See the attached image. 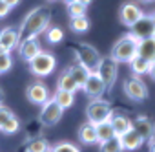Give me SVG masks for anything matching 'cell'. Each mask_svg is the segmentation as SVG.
Here are the masks:
<instances>
[{"label":"cell","instance_id":"1","mask_svg":"<svg viewBox=\"0 0 155 152\" xmlns=\"http://www.w3.org/2000/svg\"><path fill=\"white\" fill-rule=\"evenodd\" d=\"M49 22H51V8L49 6H38V8L31 9L18 28L20 40L37 39L40 33H44L49 28Z\"/></svg>","mask_w":155,"mask_h":152},{"label":"cell","instance_id":"2","mask_svg":"<svg viewBox=\"0 0 155 152\" xmlns=\"http://www.w3.org/2000/svg\"><path fill=\"white\" fill-rule=\"evenodd\" d=\"M71 51H73V57H75L77 64H81L88 71H95L99 62H101V59H102L101 53L97 51V48H93L88 42H73L71 44Z\"/></svg>","mask_w":155,"mask_h":152},{"label":"cell","instance_id":"3","mask_svg":"<svg viewBox=\"0 0 155 152\" xmlns=\"http://www.w3.org/2000/svg\"><path fill=\"white\" fill-rule=\"evenodd\" d=\"M137 48H139V39L133 37L131 33H126L113 44L110 57L117 62H130L137 55Z\"/></svg>","mask_w":155,"mask_h":152},{"label":"cell","instance_id":"4","mask_svg":"<svg viewBox=\"0 0 155 152\" xmlns=\"http://www.w3.org/2000/svg\"><path fill=\"white\" fill-rule=\"evenodd\" d=\"M29 70L33 75H37V77H48V75H51L57 68V59L51 51H40L37 57H33L29 62Z\"/></svg>","mask_w":155,"mask_h":152},{"label":"cell","instance_id":"5","mask_svg":"<svg viewBox=\"0 0 155 152\" xmlns=\"http://www.w3.org/2000/svg\"><path fill=\"white\" fill-rule=\"evenodd\" d=\"M86 116H88V121L90 123H101V121H110L111 116H113V108L108 101L97 97V99H91L86 106Z\"/></svg>","mask_w":155,"mask_h":152},{"label":"cell","instance_id":"6","mask_svg":"<svg viewBox=\"0 0 155 152\" xmlns=\"http://www.w3.org/2000/svg\"><path fill=\"white\" fill-rule=\"evenodd\" d=\"M122 92L126 94L128 99H131L135 103H142V101L148 99V88H146V85L142 83L140 77H137V75H133V73L130 75V77L124 79Z\"/></svg>","mask_w":155,"mask_h":152},{"label":"cell","instance_id":"7","mask_svg":"<svg viewBox=\"0 0 155 152\" xmlns=\"http://www.w3.org/2000/svg\"><path fill=\"white\" fill-rule=\"evenodd\" d=\"M42 108H40V114H38V123L42 125V126H55L60 119H62V114H64V110L55 103V99L53 97H49L44 105H40Z\"/></svg>","mask_w":155,"mask_h":152},{"label":"cell","instance_id":"8","mask_svg":"<svg viewBox=\"0 0 155 152\" xmlns=\"http://www.w3.org/2000/svg\"><path fill=\"white\" fill-rule=\"evenodd\" d=\"M95 71L99 73V77L104 81L106 88L110 90V88L115 85V81H117V73H119V62H117V60H113L111 57H102Z\"/></svg>","mask_w":155,"mask_h":152},{"label":"cell","instance_id":"9","mask_svg":"<svg viewBox=\"0 0 155 152\" xmlns=\"http://www.w3.org/2000/svg\"><path fill=\"white\" fill-rule=\"evenodd\" d=\"M142 17H144V11L137 4H133V2H124L120 6V9H119V19L128 28H131L133 24H137Z\"/></svg>","mask_w":155,"mask_h":152},{"label":"cell","instance_id":"10","mask_svg":"<svg viewBox=\"0 0 155 152\" xmlns=\"http://www.w3.org/2000/svg\"><path fill=\"white\" fill-rule=\"evenodd\" d=\"M82 90H84V94H86L88 97L97 99V97H101L108 88H106L104 81L99 77L97 71H90L88 77H86V83H84V86H82Z\"/></svg>","mask_w":155,"mask_h":152},{"label":"cell","instance_id":"11","mask_svg":"<svg viewBox=\"0 0 155 152\" xmlns=\"http://www.w3.org/2000/svg\"><path fill=\"white\" fill-rule=\"evenodd\" d=\"M17 51H18V57H20L24 62H29L33 57H37V55L42 51V48H40L38 39H24V40L18 42Z\"/></svg>","mask_w":155,"mask_h":152},{"label":"cell","instance_id":"12","mask_svg":"<svg viewBox=\"0 0 155 152\" xmlns=\"http://www.w3.org/2000/svg\"><path fill=\"white\" fill-rule=\"evenodd\" d=\"M26 97H28L29 103H33V105H44V103L49 99V90H48V86H46L44 83L35 81V83H31V85L28 86Z\"/></svg>","mask_w":155,"mask_h":152},{"label":"cell","instance_id":"13","mask_svg":"<svg viewBox=\"0 0 155 152\" xmlns=\"http://www.w3.org/2000/svg\"><path fill=\"white\" fill-rule=\"evenodd\" d=\"M133 130L144 139V141H151L155 139V121H151L150 117L146 116H139L135 121H133Z\"/></svg>","mask_w":155,"mask_h":152},{"label":"cell","instance_id":"14","mask_svg":"<svg viewBox=\"0 0 155 152\" xmlns=\"http://www.w3.org/2000/svg\"><path fill=\"white\" fill-rule=\"evenodd\" d=\"M20 42V33L18 28L15 26H8L4 29H0V48L6 51H13Z\"/></svg>","mask_w":155,"mask_h":152},{"label":"cell","instance_id":"15","mask_svg":"<svg viewBox=\"0 0 155 152\" xmlns=\"http://www.w3.org/2000/svg\"><path fill=\"white\" fill-rule=\"evenodd\" d=\"M130 33H131L133 37H137L139 40L150 39V37H155V26H153V22L150 20V17L144 15L137 24H133V26L130 28Z\"/></svg>","mask_w":155,"mask_h":152},{"label":"cell","instance_id":"16","mask_svg":"<svg viewBox=\"0 0 155 152\" xmlns=\"http://www.w3.org/2000/svg\"><path fill=\"white\" fill-rule=\"evenodd\" d=\"M77 136H79V141L82 145H95L99 143V137H97V130H95V123H82L79 126V132H77Z\"/></svg>","mask_w":155,"mask_h":152},{"label":"cell","instance_id":"17","mask_svg":"<svg viewBox=\"0 0 155 152\" xmlns=\"http://www.w3.org/2000/svg\"><path fill=\"white\" fill-rule=\"evenodd\" d=\"M110 123H111V126H113L115 136H119V137H120V136H124L126 132H130V130L133 128L131 119H130L128 116H124V114H115V112H113V116H111Z\"/></svg>","mask_w":155,"mask_h":152},{"label":"cell","instance_id":"18","mask_svg":"<svg viewBox=\"0 0 155 152\" xmlns=\"http://www.w3.org/2000/svg\"><path fill=\"white\" fill-rule=\"evenodd\" d=\"M120 143H122V148L124 152H133V150H139L144 143V139L131 128L130 132H126L124 136H120Z\"/></svg>","mask_w":155,"mask_h":152},{"label":"cell","instance_id":"19","mask_svg":"<svg viewBox=\"0 0 155 152\" xmlns=\"http://www.w3.org/2000/svg\"><path fill=\"white\" fill-rule=\"evenodd\" d=\"M137 55H140L146 60H155V37L150 39H142L139 40V48H137Z\"/></svg>","mask_w":155,"mask_h":152},{"label":"cell","instance_id":"20","mask_svg":"<svg viewBox=\"0 0 155 152\" xmlns=\"http://www.w3.org/2000/svg\"><path fill=\"white\" fill-rule=\"evenodd\" d=\"M57 90H64V92H77L79 90V86H77L75 79L71 77V75L68 73V70H62V73L58 75L57 79Z\"/></svg>","mask_w":155,"mask_h":152},{"label":"cell","instance_id":"21","mask_svg":"<svg viewBox=\"0 0 155 152\" xmlns=\"http://www.w3.org/2000/svg\"><path fill=\"white\" fill-rule=\"evenodd\" d=\"M90 26H91V22H90V19L86 15H82V17H71L69 19V29L73 33H77V35L86 33L90 29Z\"/></svg>","mask_w":155,"mask_h":152},{"label":"cell","instance_id":"22","mask_svg":"<svg viewBox=\"0 0 155 152\" xmlns=\"http://www.w3.org/2000/svg\"><path fill=\"white\" fill-rule=\"evenodd\" d=\"M150 60L142 59L140 55H135L131 60H130V68H131V73L137 75V77H140V75H146L150 71Z\"/></svg>","mask_w":155,"mask_h":152},{"label":"cell","instance_id":"23","mask_svg":"<svg viewBox=\"0 0 155 152\" xmlns=\"http://www.w3.org/2000/svg\"><path fill=\"white\" fill-rule=\"evenodd\" d=\"M66 70H68V73L71 75V77L75 79L77 86L82 88V86H84V83H86V77H88V73H90V71H88L86 68H82L81 64H71V66H68Z\"/></svg>","mask_w":155,"mask_h":152},{"label":"cell","instance_id":"24","mask_svg":"<svg viewBox=\"0 0 155 152\" xmlns=\"http://www.w3.org/2000/svg\"><path fill=\"white\" fill-rule=\"evenodd\" d=\"M51 145L46 137H33L26 143V152H49Z\"/></svg>","mask_w":155,"mask_h":152},{"label":"cell","instance_id":"25","mask_svg":"<svg viewBox=\"0 0 155 152\" xmlns=\"http://www.w3.org/2000/svg\"><path fill=\"white\" fill-rule=\"evenodd\" d=\"M53 99H55V103H57L62 110H68V108H71V106H73V103H75V94H73V92L57 90V92H55V95H53Z\"/></svg>","mask_w":155,"mask_h":152},{"label":"cell","instance_id":"26","mask_svg":"<svg viewBox=\"0 0 155 152\" xmlns=\"http://www.w3.org/2000/svg\"><path fill=\"white\" fill-rule=\"evenodd\" d=\"M99 152H124L122 148V143H120V137L119 136H113L106 141H101L99 143Z\"/></svg>","mask_w":155,"mask_h":152},{"label":"cell","instance_id":"27","mask_svg":"<svg viewBox=\"0 0 155 152\" xmlns=\"http://www.w3.org/2000/svg\"><path fill=\"white\" fill-rule=\"evenodd\" d=\"M95 130H97V137H99V143L101 141H106L110 137L115 136L113 132V126L110 121H101V123H95Z\"/></svg>","mask_w":155,"mask_h":152},{"label":"cell","instance_id":"28","mask_svg":"<svg viewBox=\"0 0 155 152\" xmlns=\"http://www.w3.org/2000/svg\"><path fill=\"white\" fill-rule=\"evenodd\" d=\"M49 152H82V150L75 143H71V141H58V143L51 145Z\"/></svg>","mask_w":155,"mask_h":152},{"label":"cell","instance_id":"29","mask_svg":"<svg viewBox=\"0 0 155 152\" xmlns=\"http://www.w3.org/2000/svg\"><path fill=\"white\" fill-rule=\"evenodd\" d=\"M13 66V59H11V51H6L0 48V73L9 71Z\"/></svg>","mask_w":155,"mask_h":152},{"label":"cell","instance_id":"30","mask_svg":"<svg viewBox=\"0 0 155 152\" xmlns=\"http://www.w3.org/2000/svg\"><path fill=\"white\" fill-rule=\"evenodd\" d=\"M46 39L49 44H58L64 39V31L60 28H48L46 29Z\"/></svg>","mask_w":155,"mask_h":152},{"label":"cell","instance_id":"31","mask_svg":"<svg viewBox=\"0 0 155 152\" xmlns=\"http://www.w3.org/2000/svg\"><path fill=\"white\" fill-rule=\"evenodd\" d=\"M86 6H82V4H79L75 0V2H71V4H68V15H69V19L71 17H82V15H86Z\"/></svg>","mask_w":155,"mask_h":152},{"label":"cell","instance_id":"32","mask_svg":"<svg viewBox=\"0 0 155 152\" xmlns=\"http://www.w3.org/2000/svg\"><path fill=\"white\" fill-rule=\"evenodd\" d=\"M18 128H20V123H18V119L13 116V117H9V119L2 125L0 132H4V134H15V132H18Z\"/></svg>","mask_w":155,"mask_h":152},{"label":"cell","instance_id":"33","mask_svg":"<svg viewBox=\"0 0 155 152\" xmlns=\"http://www.w3.org/2000/svg\"><path fill=\"white\" fill-rule=\"evenodd\" d=\"M9 117H13V112H11L9 108H6V106L0 105V128H2V125H4Z\"/></svg>","mask_w":155,"mask_h":152},{"label":"cell","instance_id":"34","mask_svg":"<svg viewBox=\"0 0 155 152\" xmlns=\"http://www.w3.org/2000/svg\"><path fill=\"white\" fill-rule=\"evenodd\" d=\"M8 13H9V8L4 4V0H0V19H4Z\"/></svg>","mask_w":155,"mask_h":152},{"label":"cell","instance_id":"35","mask_svg":"<svg viewBox=\"0 0 155 152\" xmlns=\"http://www.w3.org/2000/svg\"><path fill=\"white\" fill-rule=\"evenodd\" d=\"M4 4L11 9V8H17V6L20 4V0H4Z\"/></svg>","mask_w":155,"mask_h":152},{"label":"cell","instance_id":"36","mask_svg":"<svg viewBox=\"0 0 155 152\" xmlns=\"http://www.w3.org/2000/svg\"><path fill=\"white\" fill-rule=\"evenodd\" d=\"M148 75L155 81V60H151V64H150V71H148Z\"/></svg>","mask_w":155,"mask_h":152},{"label":"cell","instance_id":"37","mask_svg":"<svg viewBox=\"0 0 155 152\" xmlns=\"http://www.w3.org/2000/svg\"><path fill=\"white\" fill-rule=\"evenodd\" d=\"M77 2H79V4H82V6H86V8H88V6H90V4L93 2V0H77Z\"/></svg>","mask_w":155,"mask_h":152},{"label":"cell","instance_id":"38","mask_svg":"<svg viewBox=\"0 0 155 152\" xmlns=\"http://www.w3.org/2000/svg\"><path fill=\"white\" fill-rule=\"evenodd\" d=\"M150 152H155V139L150 141Z\"/></svg>","mask_w":155,"mask_h":152},{"label":"cell","instance_id":"39","mask_svg":"<svg viewBox=\"0 0 155 152\" xmlns=\"http://www.w3.org/2000/svg\"><path fill=\"white\" fill-rule=\"evenodd\" d=\"M148 17H150V20H151V22H153V26H155V11H153V13H150Z\"/></svg>","mask_w":155,"mask_h":152},{"label":"cell","instance_id":"40","mask_svg":"<svg viewBox=\"0 0 155 152\" xmlns=\"http://www.w3.org/2000/svg\"><path fill=\"white\" fill-rule=\"evenodd\" d=\"M137 2H140V4H151V2H155V0H137Z\"/></svg>","mask_w":155,"mask_h":152},{"label":"cell","instance_id":"41","mask_svg":"<svg viewBox=\"0 0 155 152\" xmlns=\"http://www.w3.org/2000/svg\"><path fill=\"white\" fill-rule=\"evenodd\" d=\"M2 101H4V92L0 90V105H2Z\"/></svg>","mask_w":155,"mask_h":152},{"label":"cell","instance_id":"42","mask_svg":"<svg viewBox=\"0 0 155 152\" xmlns=\"http://www.w3.org/2000/svg\"><path fill=\"white\" fill-rule=\"evenodd\" d=\"M64 2H66V6H68V4H71V2H75V0H64Z\"/></svg>","mask_w":155,"mask_h":152},{"label":"cell","instance_id":"43","mask_svg":"<svg viewBox=\"0 0 155 152\" xmlns=\"http://www.w3.org/2000/svg\"><path fill=\"white\" fill-rule=\"evenodd\" d=\"M49 2H55V0H49Z\"/></svg>","mask_w":155,"mask_h":152}]
</instances>
